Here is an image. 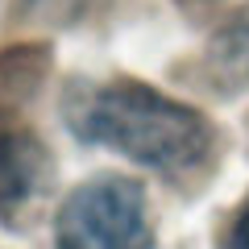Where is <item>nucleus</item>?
<instances>
[{
  "instance_id": "39448f33",
  "label": "nucleus",
  "mask_w": 249,
  "mask_h": 249,
  "mask_svg": "<svg viewBox=\"0 0 249 249\" xmlns=\"http://www.w3.org/2000/svg\"><path fill=\"white\" fill-rule=\"evenodd\" d=\"M220 249H249V199L229 216V224L220 232Z\"/></svg>"
},
{
  "instance_id": "423d86ee",
  "label": "nucleus",
  "mask_w": 249,
  "mask_h": 249,
  "mask_svg": "<svg viewBox=\"0 0 249 249\" xmlns=\"http://www.w3.org/2000/svg\"><path fill=\"white\" fill-rule=\"evenodd\" d=\"M178 4H187V9H204V4H220V0H178Z\"/></svg>"
},
{
  "instance_id": "f257e3e1",
  "label": "nucleus",
  "mask_w": 249,
  "mask_h": 249,
  "mask_svg": "<svg viewBox=\"0 0 249 249\" xmlns=\"http://www.w3.org/2000/svg\"><path fill=\"white\" fill-rule=\"evenodd\" d=\"M62 116L79 142L162 175H191L216 150V129L204 112L133 79L75 83L62 100Z\"/></svg>"
},
{
  "instance_id": "20e7f679",
  "label": "nucleus",
  "mask_w": 249,
  "mask_h": 249,
  "mask_svg": "<svg viewBox=\"0 0 249 249\" xmlns=\"http://www.w3.org/2000/svg\"><path fill=\"white\" fill-rule=\"evenodd\" d=\"M50 62H54L50 46H37V42L0 50V121L21 112L37 96V88L50 75Z\"/></svg>"
},
{
  "instance_id": "7ed1b4c3",
  "label": "nucleus",
  "mask_w": 249,
  "mask_h": 249,
  "mask_svg": "<svg viewBox=\"0 0 249 249\" xmlns=\"http://www.w3.org/2000/svg\"><path fill=\"white\" fill-rule=\"evenodd\" d=\"M54 183V158L34 133L13 129L0 133V216L13 220L29 204L50 191Z\"/></svg>"
},
{
  "instance_id": "f03ea898",
  "label": "nucleus",
  "mask_w": 249,
  "mask_h": 249,
  "mask_svg": "<svg viewBox=\"0 0 249 249\" xmlns=\"http://www.w3.org/2000/svg\"><path fill=\"white\" fill-rule=\"evenodd\" d=\"M58 249H154L150 199L137 178L96 175L62 199L54 216Z\"/></svg>"
}]
</instances>
